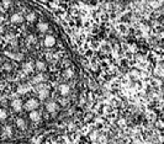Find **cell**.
Segmentation results:
<instances>
[{"instance_id": "cell-10", "label": "cell", "mask_w": 164, "mask_h": 144, "mask_svg": "<svg viewBox=\"0 0 164 144\" xmlns=\"http://www.w3.org/2000/svg\"><path fill=\"white\" fill-rule=\"evenodd\" d=\"M30 120L33 121V122L41 121V113H39L38 111H32V112H30Z\"/></svg>"}, {"instance_id": "cell-16", "label": "cell", "mask_w": 164, "mask_h": 144, "mask_svg": "<svg viewBox=\"0 0 164 144\" xmlns=\"http://www.w3.org/2000/svg\"><path fill=\"white\" fill-rule=\"evenodd\" d=\"M3 133H4L5 136H11V134H12V128H11V126H5L4 129H3Z\"/></svg>"}, {"instance_id": "cell-5", "label": "cell", "mask_w": 164, "mask_h": 144, "mask_svg": "<svg viewBox=\"0 0 164 144\" xmlns=\"http://www.w3.org/2000/svg\"><path fill=\"white\" fill-rule=\"evenodd\" d=\"M10 21L12 23H21L24 21V16L21 14H19V12H15V14H12L11 17H10Z\"/></svg>"}, {"instance_id": "cell-1", "label": "cell", "mask_w": 164, "mask_h": 144, "mask_svg": "<svg viewBox=\"0 0 164 144\" xmlns=\"http://www.w3.org/2000/svg\"><path fill=\"white\" fill-rule=\"evenodd\" d=\"M38 106H39L38 100H37V99H33V97L29 99V100L25 102V109H26L27 111H30V112L36 111V110L38 109Z\"/></svg>"}, {"instance_id": "cell-19", "label": "cell", "mask_w": 164, "mask_h": 144, "mask_svg": "<svg viewBox=\"0 0 164 144\" xmlns=\"http://www.w3.org/2000/svg\"><path fill=\"white\" fill-rule=\"evenodd\" d=\"M36 20V15H35V12H29V15H27V21H35Z\"/></svg>"}, {"instance_id": "cell-14", "label": "cell", "mask_w": 164, "mask_h": 144, "mask_svg": "<svg viewBox=\"0 0 164 144\" xmlns=\"http://www.w3.org/2000/svg\"><path fill=\"white\" fill-rule=\"evenodd\" d=\"M22 68H24V72H25V73H31V72L33 70L32 64H31V63H25Z\"/></svg>"}, {"instance_id": "cell-21", "label": "cell", "mask_w": 164, "mask_h": 144, "mask_svg": "<svg viewBox=\"0 0 164 144\" xmlns=\"http://www.w3.org/2000/svg\"><path fill=\"white\" fill-rule=\"evenodd\" d=\"M4 68H5V70H11V65L10 64H5Z\"/></svg>"}, {"instance_id": "cell-13", "label": "cell", "mask_w": 164, "mask_h": 144, "mask_svg": "<svg viewBox=\"0 0 164 144\" xmlns=\"http://www.w3.org/2000/svg\"><path fill=\"white\" fill-rule=\"evenodd\" d=\"M73 74H74V72L72 69H65L63 72V76L65 78V79H71V78L73 76Z\"/></svg>"}, {"instance_id": "cell-12", "label": "cell", "mask_w": 164, "mask_h": 144, "mask_svg": "<svg viewBox=\"0 0 164 144\" xmlns=\"http://www.w3.org/2000/svg\"><path fill=\"white\" fill-rule=\"evenodd\" d=\"M36 68H37V70H39V72H45V70H46V68H47V65H46V63H45V62L38 60V62L36 63Z\"/></svg>"}, {"instance_id": "cell-8", "label": "cell", "mask_w": 164, "mask_h": 144, "mask_svg": "<svg viewBox=\"0 0 164 144\" xmlns=\"http://www.w3.org/2000/svg\"><path fill=\"white\" fill-rule=\"evenodd\" d=\"M46 110H47L48 112H51V113L56 112V110H57V103L53 102V101L47 102V103H46Z\"/></svg>"}, {"instance_id": "cell-3", "label": "cell", "mask_w": 164, "mask_h": 144, "mask_svg": "<svg viewBox=\"0 0 164 144\" xmlns=\"http://www.w3.org/2000/svg\"><path fill=\"white\" fill-rule=\"evenodd\" d=\"M4 54L14 60H22L24 59V54L22 53H19V52H10V51H5Z\"/></svg>"}, {"instance_id": "cell-20", "label": "cell", "mask_w": 164, "mask_h": 144, "mask_svg": "<svg viewBox=\"0 0 164 144\" xmlns=\"http://www.w3.org/2000/svg\"><path fill=\"white\" fill-rule=\"evenodd\" d=\"M35 42V37L33 36H29V37H27V43H33Z\"/></svg>"}, {"instance_id": "cell-23", "label": "cell", "mask_w": 164, "mask_h": 144, "mask_svg": "<svg viewBox=\"0 0 164 144\" xmlns=\"http://www.w3.org/2000/svg\"><path fill=\"white\" fill-rule=\"evenodd\" d=\"M4 4H5V8H8V6H10V2H4Z\"/></svg>"}, {"instance_id": "cell-6", "label": "cell", "mask_w": 164, "mask_h": 144, "mask_svg": "<svg viewBox=\"0 0 164 144\" xmlns=\"http://www.w3.org/2000/svg\"><path fill=\"white\" fill-rule=\"evenodd\" d=\"M43 44L46 47H53L54 44H56V40H54V37L53 36H46L45 37V41H43Z\"/></svg>"}, {"instance_id": "cell-18", "label": "cell", "mask_w": 164, "mask_h": 144, "mask_svg": "<svg viewBox=\"0 0 164 144\" xmlns=\"http://www.w3.org/2000/svg\"><path fill=\"white\" fill-rule=\"evenodd\" d=\"M29 90V86H26V85H21V86H19V94H25L26 91Z\"/></svg>"}, {"instance_id": "cell-9", "label": "cell", "mask_w": 164, "mask_h": 144, "mask_svg": "<svg viewBox=\"0 0 164 144\" xmlns=\"http://www.w3.org/2000/svg\"><path fill=\"white\" fill-rule=\"evenodd\" d=\"M59 91H61V94L63 96H67L68 94L71 93V87H69V85H68V84H62L59 86Z\"/></svg>"}, {"instance_id": "cell-11", "label": "cell", "mask_w": 164, "mask_h": 144, "mask_svg": "<svg viewBox=\"0 0 164 144\" xmlns=\"http://www.w3.org/2000/svg\"><path fill=\"white\" fill-rule=\"evenodd\" d=\"M48 23L47 22H39L38 25H37V29H38V31L39 32H46L47 30H48Z\"/></svg>"}, {"instance_id": "cell-17", "label": "cell", "mask_w": 164, "mask_h": 144, "mask_svg": "<svg viewBox=\"0 0 164 144\" xmlns=\"http://www.w3.org/2000/svg\"><path fill=\"white\" fill-rule=\"evenodd\" d=\"M16 126H17L19 128H25V127H26L25 120H24V118H17V120H16Z\"/></svg>"}, {"instance_id": "cell-24", "label": "cell", "mask_w": 164, "mask_h": 144, "mask_svg": "<svg viewBox=\"0 0 164 144\" xmlns=\"http://www.w3.org/2000/svg\"><path fill=\"white\" fill-rule=\"evenodd\" d=\"M2 60H3V59H2V57H0V63H2Z\"/></svg>"}, {"instance_id": "cell-4", "label": "cell", "mask_w": 164, "mask_h": 144, "mask_svg": "<svg viewBox=\"0 0 164 144\" xmlns=\"http://www.w3.org/2000/svg\"><path fill=\"white\" fill-rule=\"evenodd\" d=\"M11 107L14 109V111H16V112H20L22 110V101L20 99H15V100H12L11 102Z\"/></svg>"}, {"instance_id": "cell-22", "label": "cell", "mask_w": 164, "mask_h": 144, "mask_svg": "<svg viewBox=\"0 0 164 144\" xmlns=\"http://www.w3.org/2000/svg\"><path fill=\"white\" fill-rule=\"evenodd\" d=\"M4 32V27H3V25L0 23V33H3Z\"/></svg>"}, {"instance_id": "cell-2", "label": "cell", "mask_w": 164, "mask_h": 144, "mask_svg": "<svg viewBox=\"0 0 164 144\" xmlns=\"http://www.w3.org/2000/svg\"><path fill=\"white\" fill-rule=\"evenodd\" d=\"M37 90H38V99H39V100H45V99L48 97L49 91H48V89L45 87L42 84H39V86L37 87Z\"/></svg>"}, {"instance_id": "cell-7", "label": "cell", "mask_w": 164, "mask_h": 144, "mask_svg": "<svg viewBox=\"0 0 164 144\" xmlns=\"http://www.w3.org/2000/svg\"><path fill=\"white\" fill-rule=\"evenodd\" d=\"M46 80V76L43 75V74H37V75H35L33 76V79H32V81H33V84H42L43 81Z\"/></svg>"}, {"instance_id": "cell-15", "label": "cell", "mask_w": 164, "mask_h": 144, "mask_svg": "<svg viewBox=\"0 0 164 144\" xmlns=\"http://www.w3.org/2000/svg\"><path fill=\"white\" fill-rule=\"evenodd\" d=\"M8 118V111L4 109H0V121H4Z\"/></svg>"}]
</instances>
